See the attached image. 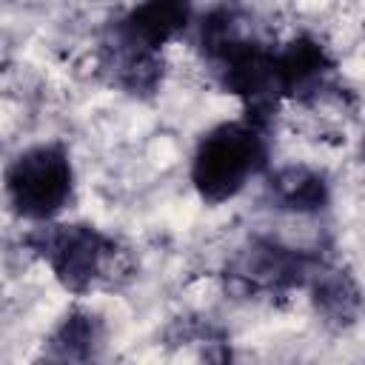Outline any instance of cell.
<instances>
[{"instance_id":"obj_1","label":"cell","mask_w":365,"mask_h":365,"mask_svg":"<svg viewBox=\"0 0 365 365\" xmlns=\"http://www.w3.org/2000/svg\"><path fill=\"white\" fill-rule=\"evenodd\" d=\"M197 48L225 94L242 103V117L271 131L279 108L274 88V46L257 37L237 3H217L197 26Z\"/></svg>"},{"instance_id":"obj_2","label":"cell","mask_w":365,"mask_h":365,"mask_svg":"<svg viewBox=\"0 0 365 365\" xmlns=\"http://www.w3.org/2000/svg\"><path fill=\"white\" fill-rule=\"evenodd\" d=\"M271 131L240 117L208 128L191 157V185L202 202L234 200L254 177L268 171Z\"/></svg>"},{"instance_id":"obj_3","label":"cell","mask_w":365,"mask_h":365,"mask_svg":"<svg viewBox=\"0 0 365 365\" xmlns=\"http://www.w3.org/2000/svg\"><path fill=\"white\" fill-rule=\"evenodd\" d=\"M3 191L11 211L29 222L54 220L74 194V165L63 143L23 148L3 171Z\"/></svg>"},{"instance_id":"obj_4","label":"cell","mask_w":365,"mask_h":365,"mask_svg":"<svg viewBox=\"0 0 365 365\" xmlns=\"http://www.w3.org/2000/svg\"><path fill=\"white\" fill-rule=\"evenodd\" d=\"M31 251L48 265L51 277L74 297L88 294L106 279L117 242L91 222H40L26 240Z\"/></svg>"},{"instance_id":"obj_5","label":"cell","mask_w":365,"mask_h":365,"mask_svg":"<svg viewBox=\"0 0 365 365\" xmlns=\"http://www.w3.org/2000/svg\"><path fill=\"white\" fill-rule=\"evenodd\" d=\"M228 274L248 291L285 294L305 285L317 274V268L314 259L308 254H299L297 248H285L274 240H254L234 257Z\"/></svg>"},{"instance_id":"obj_6","label":"cell","mask_w":365,"mask_h":365,"mask_svg":"<svg viewBox=\"0 0 365 365\" xmlns=\"http://www.w3.org/2000/svg\"><path fill=\"white\" fill-rule=\"evenodd\" d=\"M334 68H336V60L331 57L322 40H317L314 34L291 37L285 46L274 48V88L279 103L317 100L328 88Z\"/></svg>"},{"instance_id":"obj_7","label":"cell","mask_w":365,"mask_h":365,"mask_svg":"<svg viewBox=\"0 0 365 365\" xmlns=\"http://www.w3.org/2000/svg\"><path fill=\"white\" fill-rule=\"evenodd\" d=\"M194 20V0H140L123 17H117L108 34L143 51L163 54Z\"/></svg>"},{"instance_id":"obj_8","label":"cell","mask_w":365,"mask_h":365,"mask_svg":"<svg viewBox=\"0 0 365 365\" xmlns=\"http://www.w3.org/2000/svg\"><path fill=\"white\" fill-rule=\"evenodd\" d=\"M265 191L271 202L294 214H317L331 202V185L322 171L311 165H282L265 177Z\"/></svg>"},{"instance_id":"obj_9","label":"cell","mask_w":365,"mask_h":365,"mask_svg":"<svg viewBox=\"0 0 365 365\" xmlns=\"http://www.w3.org/2000/svg\"><path fill=\"white\" fill-rule=\"evenodd\" d=\"M103 68L111 74V83L134 97L154 94L163 83V54L134 48L128 43L106 34L103 40Z\"/></svg>"},{"instance_id":"obj_10","label":"cell","mask_w":365,"mask_h":365,"mask_svg":"<svg viewBox=\"0 0 365 365\" xmlns=\"http://www.w3.org/2000/svg\"><path fill=\"white\" fill-rule=\"evenodd\" d=\"M103 342H106V325L100 314L88 308H71L54 325L43 354L57 362H88L97 359Z\"/></svg>"},{"instance_id":"obj_11","label":"cell","mask_w":365,"mask_h":365,"mask_svg":"<svg viewBox=\"0 0 365 365\" xmlns=\"http://www.w3.org/2000/svg\"><path fill=\"white\" fill-rule=\"evenodd\" d=\"M314 279V305L331 325H354L359 317V285L345 271L317 268Z\"/></svg>"}]
</instances>
